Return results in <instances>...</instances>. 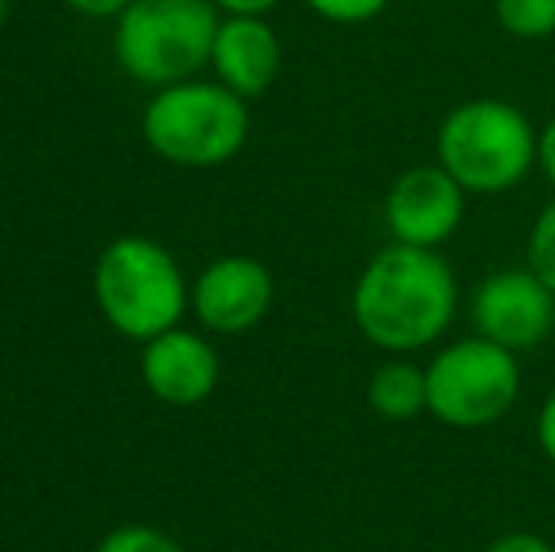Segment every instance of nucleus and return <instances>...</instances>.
Masks as SVG:
<instances>
[{"label": "nucleus", "instance_id": "nucleus-1", "mask_svg": "<svg viewBox=\"0 0 555 552\" xmlns=\"http://www.w3.org/2000/svg\"><path fill=\"white\" fill-rule=\"evenodd\" d=\"M457 314V280L439 251L389 243L351 287V318L382 352H420L450 330Z\"/></svg>", "mask_w": 555, "mask_h": 552}, {"label": "nucleus", "instance_id": "nucleus-2", "mask_svg": "<svg viewBox=\"0 0 555 552\" xmlns=\"http://www.w3.org/2000/svg\"><path fill=\"white\" fill-rule=\"evenodd\" d=\"M220 20L212 0H132L114 20V57L144 88L193 80L212 61Z\"/></svg>", "mask_w": 555, "mask_h": 552}, {"label": "nucleus", "instance_id": "nucleus-3", "mask_svg": "<svg viewBox=\"0 0 555 552\" xmlns=\"http://www.w3.org/2000/svg\"><path fill=\"white\" fill-rule=\"evenodd\" d=\"M435 147L465 193H506L537 167V129L506 99H468L453 106Z\"/></svg>", "mask_w": 555, "mask_h": 552}, {"label": "nucleus", "instance_id": "nucleus-4", "mask_svg": "<svg viewBox=\"0 0 555 552\" xmlns=\"http://www.w3.org/2000/svg\"><path fill=\"white\" fill-rule=\"evenodd\" d=\"M249 137V106L220 80L159 88L144 111V140L178 167H220Z\"/></svg>", "mask_w": 555, "mask_h": 552}, {"label": "nucleus", "instance_id": "nucleus-5", "mask_svg": "<svg viewBox=\"0 0 555 552\" xmlns=\"http://www.w3.org/2000/svg\"><path fill=\"white\" fill-rule=\"evenodd\" d=\"M95 299L103 318L132 341L175 330L185 310V280L170 251L152 239H117L95 266Z\"/></svg>", "mask_w": 555, "mask_h": 552}, {"label": "nucleus", "instance_id": "nucleus-6", "mask_svg": "<svg viewBox=\"0 0 555 552\" xmlns=\"http://www.w3.org/2000/svg\"><path fill=\"white\" fill-rule=\"evenodd\" d=\"M521 398L518 352L488 337L446 345L427 363V413L446 427H488Z\"/></svg>", "mask_w": 555, "mask_h": 552}, {"label": "nucleus", "instance_id": "nucleus-7", "mask_svg": "<svg viewBox=\"0 0 555 552\" xmlns=\"http://www.w3.org/2000/svg\"><path fill=\"white\" fill-rule=\"evenodd\" d=\"M473 325L511 352H533L555 330V292L529 266L499 269L476 284Z\"/></svg>", "mask_w": 555, "mask_h": 552}, {"label": "nucleus", "instance_id": "nucleus-8", "mask_svg": "<svg viewBox=\"0 0 555 552\" xmlns=\"http://www.w3.org/2000/svg\"><path fill=\"white\" fill-rule=\"evenodd\" d=\"M465 220V190L442 163H420L393 178L386 193V228L393 243L439 251Z\"/></svg>", "mask_w": 555, "mask_h": 552}, {"label": "nucleus", "instance_id": "nucleus-9", "mask_svg": "<svg viewBox=\"0 0 555 552\" xmlns=\"http://www.w3.org/2000/svg\"><path fill=\"white\" fill-rule=\"evenodd\" d=\"M272 277L254 258H220L193 284V310L212 333H246L269 314Z\"/></svg>", "mask_w": 555, "mask_h": 552}, {"label": "nucleus", "instance_id": "nucleus-10", "mask_svg": "<svg viewBox=\"0 0 555 552\" xmlns=\"http://www.w3.org/2000/svg\"><path fill=\"white\" fill-rule=\"evenodd\" d=\"M212 73L242 99H257L276 84L284 46L264 15H223L212 42Z\"/></svg>", "mask_w": 555, "mask_h": 552}, {"label": "nucleus", "instance_id": "nucleus-11", "mask_svg": "<svg viewBox=\"0 0 555 552\" xmlns=\"http://www.w3.org/2000/svg\"><path fill=\"white\" fill-rule=\"evenodd\" d=\"M140 371H144L147 390L167 406H201L220 383V360H216L212 345L178 325L144 341Z\"/></svg>", "mask_w": 555, "mask_h": 552}, {"label": "nucleus", "instance_id": "nucleus-12", "mask_svg": "<svg viewBox=\"0 0 555 552\" xmlns=\"http://www.w3.org/2000/svg\"><path fill=\"white\" fill-rule=\"evenodd\" d=\"M366 401L382 420H412L427 413V368L412 360H389L371 375Z\"/></svg>", "mask_w": 555, "mask_h": 552}, {"label": "nucleus", "instance_id": "nucleus-13", "mask_svg": "<svg viewBox=\"0 0 555 552\" xmlns=\"http://www.w3.org/2000/svg\"><path fill=\"white\" fill-rule=\"evenodd\" d=\"M495 20L511 38L537 42L555 35V0H495Z\"/></svg>", "mask_w": 555, "mask_h": 552}, {"label": "nucleus", "instance_id": "nucleus-14", "mask_svg": "<svg viewBox=\"0 0 555 552\" xmlns=\"http://www.w3.org/2000/svg\"><path fill=\"white\" fill-rule=\"evenodd\" d=\"M529 269L555 292V197L541 208L529 231Z\"/></svg>", "mask_w": 555, "mask_h": 552}, {"label": "nucleus", "instance_id": "nucleus-15", "mask_svg": "<svg viewBox=\"0 0 555 552\" xmlns=\"http://www.w3.org/2000/svg\"><path fill=\"white\" fill-rule=\"evenodd\" d=\"M314 15H322L325 23L336 27H359V23L378 20L389 8V0H302Z\"/></svg>", "mask_w": 555, "mask_h": 552}, {"label": "nucleus", "instance_id": "nucleus-16", "mask_svg": "<svg viewBox=\"0 0 555 552\" xmlns=\"http://www.w3.org/2000/svg\"><path fill=\"white\" fill-rule=\"evenodd\" d=\"M95 552H185L175 538L152 530V526H121V530L106 534L103 545Z\"/></svg>", "mask_w": 555, "mask_h": 552}, {"label": "nucleus", "instance_id": "nucleus-17", "mask_svg": "<svg viewBox=\"0 0 555 552\" xmlns=\"http://www.w3.org/2000/svg\"><path fill=\"white\" fill-rule=\"evenodd\" d=\"M483 552H555L548 538L541 534H529V530H514V534H503L495 538Z\"/></svg>", "mask_w": 555, "mask_h": 552}, {"label": "nucleus", "instance_id": "nucleus-18", "mask_svg": "<svg viewBox=\"0 0 555 552\" xmlns=\"http://www.w3.org/2000/svg\"><path fill=\"white\" fill-rule=\"evenodd\" d=\"M73 12L88 15V20H117L132 0H65Z\"/></svg>", "mask_w": 555, "mask_h": 552}, {"label": "nucleus", "instance_id": "nucleus-19", "mask_svg": "<svg viewBox=\"0 0 555 552\" xmlns=\"http://www.w3.org/2000/svg\"><path fill=\"white\" fill-rule=\"evenodd\" d=\"M537 442H541L544 458L555 465V394H548V401L537 413Z\"/></svg>", "mask_w": 555, "mask_h": 552}, {"label": "nucleus", "instance_id": "nucleus-20", "mask_svg": "<svg viewBox=\"0 0 555 552\" xmlns=\"http://www.w3.org/2000/svg\"><path fill=\"white\" fill-rule=\"evenodd\" d=\"M537 167H541V175L555 185V118L537 133Z\"/></svg>", "mask_w": 555, "mask_h": 552}, {"label": "nucleus", "instance_id": "nucleus-21", "mask_svg": "<svg viewBox=\"0 0 555 552\" xmlns=\"http://www.w3.org/2000/svg\"><path fill=\"white\" fill-rule=\"evenodd\" d=\"M223 15H269L280 0H212Z\"/></svg>", "mask_w": 555, "mask_h": 552}, {"label": "nucleus", "instance_id": "nucleus-22", "mask_svg": "<svg viewBox=\"0 0 555 552\" xmlns=\"http://www.w3.org/2000/svg\"><path fill=\"white\" fill-rule=\"evenodd\" d=\"M4 23H8V0H0V30H4Z\"/></svg>", "mask_w": 555, "mask_h": 552}]
</instances>
